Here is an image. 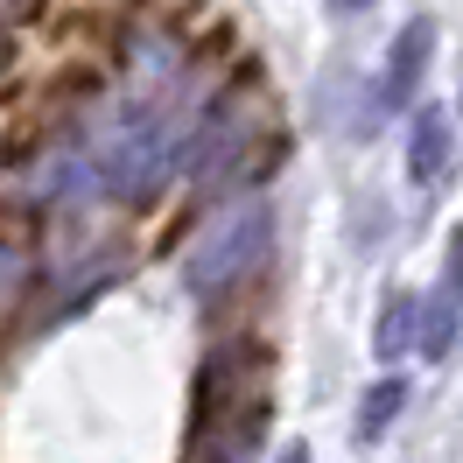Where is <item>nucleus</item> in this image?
Segmentation results:
<instances>
[{"label":"nucleus","mask_w":463,"mask_h":463,"mask_svg":"<svg viewBox=\"0 0 463 463\" xmlns=\"http://www.w3.org/2000/svg\"><path fill=\"white\" fill-rule=\"evenodd\" d=\"M429 57H435V22L421 14V22H407V29H401L393 57H386V78H379V113H401L407 99H414V85H421Z\"/></svg>","instance_id":"f257e3e1"},{"label":"nucleus","mask_w":463,"mask_h":463,"mask_svg":"<svg viewBox=\"0 0 463 463\" xmlns=\"http://www.w3.org/2000/svg\"><path fill=\"white\" fill-rule=\"evenodd\" d=\"M442 169H449V113H442V106H421L414 127H407V183L435 190Z\"/></svg>","instance_id":"f03ea898"},{"label":"nucleus","mask_w":463,"mask_h":463,"mask_svg":"<svg viewBox=\"0 0 463 463\" xmlns=\"http://www.w3.org/2000/svg\"><path fill=\"white\" fill-rule=\"evenodd\" d=\"M457 330H463V232L449 239V281H442V302H435L429 330H421V351L442 358V351L457 345Z\"/></svg>","instance_id":"7ed1b4c3"},{"label":"nucleus","mask_w":463,"mask_h":463,"mask_svg":"<svg viewBox=\"0 0 463 463\" xmlns=\"http://www.w3.org/2000/svg\"><path fill=\"white\" fill-rule=\"evenodd\" d=\"M407 407V379H373V393H365V407H358V421H351V435L358 442H379L386 435V421Z\"/></svg>","instance_id":"20e7f679"},{"label":"nucleus","mask_w":463,"mask_h":463,"mask_svg":"<svg viewBox=\"0 0 463 463\" xmlns=\"http://www.w3.org/2000/svg\"><path fill=\"white\" fill-rule=\"evenodd\" d=\"M414 317H421V302H414V295H393V302H386V317H379V358H393V351H401V330L414 337Z\"/></svg>","instance_id":"39448f33"},{"label":"nucleus","mask_w":463,"mask_h":463,"mask_svg":"<svg viewBox=\"0 0 463 463\" xmlns=\"http://www.w3.org/2000/svg\"><path fill=\"white\" fill-rule=\"evenodd\" d=\"M281 463H309V449H302V442H295V449H288V457H281Z\"/></svg>","instance_id":"423d86ee"},{"label":"nucleus","mask_w":463,"mask_h":463,"mask_svg":"<svg viewBox=\"0 0 463 463\" xmlns=\"http://www.w3.org/2000/svg\"><path fill=\"white\" fill-rule=\"evenodd\" d=\"M337 7H365V0H337Z\"/></svg>","instance_id":"0eeeda50"}]
</instances>
